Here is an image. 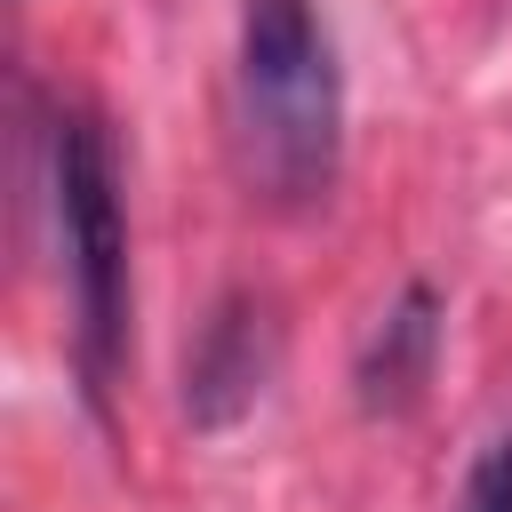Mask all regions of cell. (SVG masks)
<instances>
[{
    "instance_id": "6da1fadb",
    "label": "cell",
    "mask_w": 512,
    "mask_h": 512,
    "mask_svg": "<svg viewBox=\"0 0 512 512\" xmlns=\"http://www.w3.org/2000/svg\"><path fill=\"white\" fill-rule=\"evenodd\" d=\"M232 120L248 184L272 208H312L344 160V72L312 0H240Z\"/></svg>"
},
{
    "instance_id": "7a4b0ae2",
    "label": "cell",
    "mask_w": 512,
    "mask_h": 512,
    "mask_svg": "<svg viewBox=\"0 0 512 512\" xmlns=\"http://www.w3.org/2000/svg\"><path fill=\"white\" fill-rule=\"evenodd\" d=\"M48 208H56V240H64L80 392L104 408V392L128 360V216H120L112 128L88 104H64L48 120Z\"/></svg>"
},
{
    "instance_id": "3957f363",
    "label": "cell",
    "mask_w": 512,
    "mask_h": 512,
    "mask_svg": "<svg viewBox=\"0 0 512 512\" xmlns=\"http://www.w3.org/2000/svg\"><path fill=\"white\" fill-rule=\"evenodd\" d=\"M272 368H280L272 304H264L256 288L216 296L208 320H200V336L184 344V416H192L200 432H232V424L264 400Z\"/></svg>"
},
{
    "instance_id": "277c9868",
    "label": "cell",
    "mask_w": 512,
    "mask_h": 512,
    "mask_svg": "<svg viewBox=\"0 0 512 512\" xmlns=\"http://www.w3.org/2000/svg\"><path fill=\"white\" fill-rule=\"evenodd\" d=\"M432 360H440V288H432V280H408V288L392 296V312L368 328V344H360V368H352L360 408H368V416L416 408L424 384H432Z\"/></svg>"
},
{
    "instance_id": "5b68a950",
    "label": "cell",
    "mask_w": 512,
    "mask_h": 512,
    "mask_svg": "<svg viewBox=\"0 0 512 512\" xmlns=\"http://www.w3.org/2000/svg\"><path fill=\"white\" fill-rule=\"evenodd\" d=\"M464 512H512V432H496L464 472Z\"/></svg>"
}]
</instances>
